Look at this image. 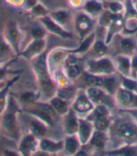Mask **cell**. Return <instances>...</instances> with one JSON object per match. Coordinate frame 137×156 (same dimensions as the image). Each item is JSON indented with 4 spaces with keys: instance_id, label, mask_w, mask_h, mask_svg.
<instances>
[{
    "instance_id": "cell-28",
    "label": "cell",
    "mask_w": 137,
    "mask_h": 156,
    "mask_svg": "<svg viewBox=\"0 0 137 156\" xmlns=\"http://www.w3.org/2000/svg\"><path fill=\"white\" fill-rule=\"evenodd\" d=\"M48 102L60 118L63 117L64 115H66L72 107V105L70 103L65 101V100L61 99L60 97L56 96V95H54L51 99H49Z\"/></svg>"
},
{
    "instance_id": "cell-27",
    "label": "cell",
    "mask_w": 137,
    "mask_h": 156,
    "mask_svg": "<svg viewBox=\"0 0 137 156\" xmlns=\"http://www.w3.org/2000/svg\"><path fill=\"white\" fill-rule=\"evenodd\" d=\"M63 140H64L63 151L67 155H75L77 151L82 148V144L80 142L77 135L66 136Z\"/></svg>"
},
{
    "instance_id": "cell-38",
    "label": "cell",
    "mask_w": 137,
    "mask_h": 156,
    "mask_svg": "<svg viewBox=\"0 0 137 156\" xmlns=\"http://www.w3.org/2000/svg\"><path fill=\"white\" fill-rule=\"evenodd\" d=\"M15 60V58H13V59H11V60H9V61H7V62H4V63H2V64H0V82L1 81H3L4 79H5V77L8 75V74H9L11 72L9 70V66L12 63L13 61Z\"/></svg>"
},
{
    "instance_id": "cell-13",
    "label": "cell",
    "mask_w": 137,
    "mask_h": 156,
    "mask_svg": "<svg viewBox=\"0 0 137 156\" xmlns=\"http://www.w3.org/2000/svg\"><path fill=\"white\" fill-rule=\"evenodd\" d=\"M47 46V39H32L31 41L20 53V57L31 60L39 55L45 52Z\"/></svg>"
},
{
    "instance_id": "cell-25",
    "label": "cell",
    "mask_w": 137,
    "mask_h": 156,
    "mask_svg": "<svg viewBox=\"0 0 137 156\" xmlns=\"http://www.w3.org/2000/svg\"><path fill=\"white\" fill-rule=\"evenodd\" d=\"M78 90H79V88L77 87V86L72 82V83H68V85L59 87L58 88V90H56L55 95L60 97L61 99L65 100V101L68 102L72 105L74 98L76 97Z\"/></svg>"
},
{
    "instance_id": "cell-24",
    "label": "cell",
    "mask_w": 137,
    "mask_h": 156,
    "mask_svg": "<svg viewBox=\"0 0 137 156\" xmlns=\"http://www.w3.org/2000/svg\"><path fill=\"white\" fill-rule=\"evenodd\" d=\"M82 10L91 17L97 19L104 10V2L102 0H86Z\"/></svg>"
},
{
    "instance_id": "cell-46",
    "label": "cell",
    "mask_w": 137,
    "mask_h": 156,
    "mask_svg": "<svg viewBox=\"0 0 137 156\" xmlns=\"http://www.w3.org/2000/svg\"><path fill=\"white\" fill-rule=\"evenodd\" d=\"M133 3V6H134V9L136 10V12H137V1L136 2H132Z\"/></svg>"
},
{
    "instance_id": "cell-34",
    "label": "cell",
    "mask_w": 137,
    "mask_h": 156,
    "mask_svg": "<svg viewBox=\"0 0 137 156\" xmlns=\"http://www.w3.org/2000/svg\"><path fill=\"white\" fill-rule=\"evenodd\" d=\"M119 74V73H118ZM120 86L126 90L133 92V93H137V79L131 76H123L120 75Z\"/></svg>"
},
{
    "instance_id": "cell-10",
    "label": "cell",
    "mask_w": 137,
    "mask_h": 156,
    "mask_svg": "<svg viewBox=\"0 0 137 156\" xmlns=\"http://www.w3.org/2000/svg\"><path fill=\"white\" fill-rule=\"evenodd\" d=\"M37 21L41 26L47 30V32L52 33L53 35L58 36L61 39H67V40H72L74 39V34L72 32L68 31L66 27H62L61 25L58 24L56 22H54L50 15L42 16L37 19Z\"/></svg>"
},
{
    "instance_id": "cell-49",
    "label": "cell",
    "mask_w": 137,
    "mask_h": 156,
    "mask_svg": "<svg viewBox=\"0 0 137 156\" xmlns=\"http://www.w3.org/2000/svg\"><path fill=\"white\" fill-rule=\"evenodd\" d=\"M135 78H136V79H137V75H136V77H135Z\"/></svg>"
},
{
    "instance_id": "cell-12",
    "label": "cell",
    "mask_w": 137,
    "mask_h": 156,
    "mask_svg": "<svg viewBox=\"0 0 137 156\" xmlns=\"http://www.w3.org/2000/svg\"><path fill=\"white\" fill-rule=\"evenodd\" d=\"M71 52V48L58 47L47 54V63L51 75H53V73H54L56 71L62 69L64 59Z\"/></svg>"
},
{
    "instance_id": "cell-32",
    "label": "cell",
    "mask_w": 137,
    "mask_h": 156,
    "mask_svg": "<svg viewBox=\"0 0 137 156\" xmlns=\"http://www.w3.org/2000/svg\"><path fill=\"white\" fill-rule=\"evenodd\" d=\"M104 9L114 14H123L125 10V3L119 0H102Z\"/></svg>"
},
{
    "instance_id": "cell-8",
    "label": "cell",
    "mask_w": 137,
    "mask_h": 156,
    "mask_svg": "<svg viewBox=\"0 0 137 156\" xmlns=\"http://www.w3.org/2000/svg\"><path fill=\"white\" fill-rule=\"evenodd\" d=\"M4 40L9 44L17 55H20L22 48V32L17 23L14 21H9L6 24L4 30Z\"/></svg>"
},
{
    "instance_id": "cell-26",
    "label": "cell",
    "mask_w": 137,
    "mask_h": 156,
    "mask_svg": "<svg viewBox=\"0 0 137 156\" xmlns=\"http://www.w3.org/2000/svg\"><path fill=\"white\" fill-rule=\"evenodd\" d=\"M101 152V155L106 156H137V145H124Z\"/></svg>"
},
{
    "instance_id": "cell-39",
    "label": "cell",
    "mask_w": 137,
    "mask_h": 156,
    "mask_svg": "<svg viewBox=\"0 0 137 156\" xmlns=\"http://www.w3.org/2000/svg\"><path fill=\"white\" fill-rule=\"evenodd\" d=\"M68 4L72 9L75 10H80L83 9V6L86 2V0H67Z\"/></svg>"
},
{
    "instance_id": "cell-36",
    "label": "cell",
    "mask_w": 137,
    "mask_h": 156,
    "mask_svg": "<svg viewBox=\"0 0 137 156\" xmlns=\"http://www.w3.org/2000/svg\"><path fill=\"white\" fill-rule=\"evenodd\" d=\"M29 13L35 17L36 19L42 17V16H46L50 13V12L48 10V9L45 7L44 5H42L40 2H39L35 7H33L30 10H29Z\"/></svg>"
},
{
    "instance_id": "cell-35",
    "label": "cell",
    "mask_w": 137,
    "mask_h": 156,
    "mask_svg": "<svg viewBox=\"0 0 137 156\" xmlns=\"http://www.w3.org/2000/svg\"><path fill=\"white\" fill-rule=\"evenodd\" d=\"M112 116L111 117H104V118H99L94 120H92V124L94 126L95 130L99 131H104V132H108L111 123H112Z\"/></svg>"
},
{
    "instance_id": "cell-31",
    "label": "cell",
    "mask_w": 137,
    "mask_h": 156,
    "mask_svg": "<svg viewBox=\"0 0 137 156\" xmlns=\"http://www.w3.org/2000/svg\"><path fill=\"white\" fill-rule=\"evenodd\" d=\"M15 55H17L4 38L0 40V64L13 59Z\"/></svg>"
},
{
    "instance_id": "cell-22",
    "label": "cell",
    "mask_w": 137,
    "mask_h": 156,
    "mask_svg": "<svg viewBox=\"0 0 137 156\" xmlns=\"http://www.w3.org/2000/svg\"><path fill=\"white\" fill-rule=\"evenodd\" d=\"M116 64L117 73L123 76L132 77V65L131 57L127 55H117L116 58L114 59Z\"/></svg>"
},
{
    "instance_id": "cell-23",
    "label": "cell",
    "mask_w": 137,
    "mask_h": 156,
    "mask_svg": "<svg viewBox=\"0 0 137 156\" xmlns=\"http://www.w3.org/2000/svg\"><path fill=\"white\" fill-rule=\"evenodd\" d=\"M50 17L62 27H66L73 22V15L68 9H58L53 10L49 13Z\"/></svg>"
},
{
    "instance_id": "cell-1",
    "label": "cell",
    "mask_w": 137,
    "mask_h": 156,
    "mask_svg": "<svg viewBox=\"0 0 137 156\" xmlns=\"http://www.w3.org/2000/svg\"><path fill=\"white\" fill-rule=\"evenodd\" d=\"M30 61L33 74L39 85V90L40 91L41 96L48 101L55 95L58 87L54 83L49 71L46 51L32 58Z\"/></svg>"
},
{
    "instance_id": "cell-20",
    "label": "cell",
    "mask_w": 137,
    "mask_h": 156,
    "mask_svg": "<svg viewBox=\"0 0 137 156\" xmlns=\"http://www.w3.org/2000/svg\"><path fill=\"white\" fill-rule=\"evenodd\" d=\"M94 126L92 122L87 120L85 118H79V128L77 132V136L81 142L82 146H85L90 140L92 133L94 132Z\"/></svg>"
},
{
    "instance_id": "cell-7",
    "label": "cell",
    "mask_w": 137,
    "mask_h": 156,
    "mask_svg": "<svg viewBox=\"0 0 137 156\" xmlns=\"http://www.w3.org/2000/svg\"><path fill=\"white\" fill-rule=\"evenodd\" d=\"M73 28L80 40H83L93 32L97 24V19L91 17L83 10L78 12L73 16Z\"/></svg>"
},
{
    "instance_id": "cell-40",
    "label": "cell",
    "mask_w": 137,
    "mask_h": 156,
    "mask_svg": "<svg viewBox=\"0 0 137 156\" xmlns=\"http://www.w3.org/2000/svg\"><path fill=\"white\" fill-rule=\"evenodd\" d=\"M131 65H132V77L135 78L137 75V53L133 54L131 57Z\"/></svg>"
},
{
    "instance_id": "cell-9",
    "label": "cell",
    "mask_w": 137,
    "mask_h": 156,
    "mask_svg": "<svg viewBox=\"0 0 137 156\" xmlns=\"http://www.w3.org/2000/svg\"><path fill=\"white\" fill-rule=\"evenodd\" d=\"M94 104L89 100L85 88H79V90L72 103V108L79 118H86L94 108Z\"/></svg>"
},
{
    "instance_id": "cell-5",
    "label": "cell",
    "mask_w": 137,
    "mask_h": 156,
    "mask_svg": "<svg viewBox=\"0 0 137 156\" xmlns=\"http://www.w3.org/2000/svg\"><path fill=\"white\" fill-rule=\"evenodd\" d=\"M85 71L95 75H110L117 73V68L114 59L109 55H104L85 62Z\"/></svg>"
},
{
    "instance_id": "cell-45",
    "label": "cell",
    "mask_w": 137,
    "mask_h": 156,
    "mask_svg": "<svg viewBox=\"0 0 137 156\" xmlns=\"http://www.w3.org/2000/svg\"><path fill=\"white\" fill-rule=\"evenodd\" d=\"M131 108H137V93H133V97H132V102Z\"/></svg>"
},
{
    "instance_id": "cell-29",
    "label": "cell",
    "mask_w": 137,
    "mask_h": 156,
    "mask_svg": "<svg viewBox=\"0 0 137 156\" xmlns=\"http://www.w3.org/2000/svg\"><path fill=\"white\" fill-rule=\"evenodd\" d=\"M40 98L41 94L40 90H26L20 94L18 102L21 105V107H25L35 104L40 101Z\"/></svg>"
},
{
    "instance_id": "cell-2",
    "label": "cell",
    "mask_w": 137,
    "mask_h": 156,
    "mask_svg": "<svg viewBox=\"0 0 137 156\" xmlns=\"http://www.w3.org/2000/svg\"><path fill=\"white\" fill-rule=\"evenodd\" d=\"M21 109L22 107L18 100L9 95L7 105L2 113L0 114V129L7 137L17 141L21 138L18 118V114L21 112Z\"/></svg>"
},
{
    "instance_id": "cell-43",
    "label": "cell",
    "mask_w": 137,
    "mask_h": 156,
    "mask_svg": "<svg viewBox=\"0 0 137 156\" xmlns=\"http://www.w3.org/2000/svg\"><path fill=\"white\" fill-rule=\"evenodd\" d=\"M6 3L13 6V7H23L25 0H5Z\"/></svg>"
},
{
    "instance_id": "cell-18",
    "label": "cell",
    "mask_w": 137,
    "mask_h": 156,
    "mask_svg": "<svg viewBox=\"0 0 137 156\" xmlns=\"http://www.w3.org/2000/svg\"><path fill=\"white\" fill-rule=\"evenodd\" d=\"M26 115H28V114H26ZM29 116H30L31 119L28 122L27 133H31V135H33L34 136H36L38 139L46 137L50 127L45 123V122L39 119L38 118L33 117L31 115H29Z\"/></svg>"
},
{
    "instance_id": "cell-21",
    "label": "cell",
    "mask_w": 137,
    "mask_h": 156,
    "mask_svg": "<svg viewBox=\"0 0 137 156\" xmlns=\"http://www.w3.org/2000/svg\"><path fill=\"white\" fill-rule=\"evenodd\" d=\"M39 149L48 152L50 155L62 152L64 150V140H54L49 137H43L40 139Z\"/></svg>"
},
{
    "instance_id": "cell-48",
    "label": "cell",
    "mask_w": 137,
    "mask_h": 156,
    "mask_svg": "<svg viewBox=\"0 0 137 156\" xmlns=\"http://www.w3.org/2000/svg\"><path fill=\"white\" fill-rule=\"evenodd\" d=\"M135 36H136V38H137V33H136V34H135Z\"/></svg>"
},
{
    "instance_id": "cell-6",
    "label": "cell",
    "mask_w": 137,
    "mask_h": 156,
    "mask_svg": "<svg viewBox=\"0 0 137 156\" xmlns=\"http://www.w3.org/2000/svg\"><path fill=\"white\" fill-rule=\"evenodd\" d=\"M62 69L71 82L74 83L85 72V62L81 58V55H77L72 52L64 59Z\"/></svg>"
},
{
    "instance_id": "cell-15",
    "label": "cell",
    "mask_w": 137,
    "mask_h": 156,
    "mask_svg": "<svg viewBox=\"0 0 137 156\" xmlns=\"http://www.w3.org/2000/svg\"><path fill=\"white\" fill-rule=\"evenodd\" d=\"M40 139L29 133H26L24 136H21L18 143V151L23 156H33L38 150Z\"/></svg>"
},
{
    "instance_id": "cell-11",
    "label": "cell",
    "mask_w": 137,
    "mask_h": 156,
    "mask_svg": "<svg viewBox=\"0 0 137 156\" xmlns=\"http://www.w3.org/2000/svg\"><path fill=\"white\" fill-rule=\"evenodd\" d=\"M86 93L88 96L89 100L96 105H106L110 108L112 106H115V99L114 96L108 94L104 90L99 87H88L85 88Z\"/></svg>"
},
{
    "instance_id": "cell-37",
    "label": "cell",
    "mask_w": 137,
    "mask_h": 156,
    "mask_svg": "<svg viewBox=\"0 0 137 156\" xmlns=\"http://www.w3.org/2000/svg\"><path fill=\"white\" fill-rule=\"evenodd\" d=\"M30 35L32 39H44L46 38L47 30L41 26V24H40L39 26H34L30 29Z\"/></svg>"
},
{
    "instance_id": "cell-3",
    "label": "cell",
    "mask_w": 137,
    "mask_h": 156,
    "mask_svg": "<svg viewBox=\"0 0 137 156\" xmlns=\"http://www.w3.org/2000/svg\"><path fill=\"white\" fill-rule=\"evenodd\" d=\"M125 118L118 120H112L108 130L109 139H115L119 144L118 147L124 145H137V123L127 114H125Z\"/></svg>"
},
{
    "instance_id": "cell-41",
    "label": "cell",
    "mask_w": 137,
    "mask_h": 156,
    "mask_svg": "<svg viewBox=\"0 0 137 156\" xmlns=\"http://www.w3.org/2000/svg\"><path fill=\"white\" fill-rule=\"evenodd\" d=\"M120 112H123L127 114L134 122L137 123V108H130V109H125V110H119Z\"/></svg>"
},
{
    "instance_id": "cell-16",
    "label": "cell",
    "mask_w": 137,
    "mask_h": 156,
    "mask_svg": "<svg viewBox=\"0 0 137 156\" xmlns=\"http://www.w3.org/2000/svg\"><path fill=\"white\" fill-rule=\"evenodd\" d=\"M62 119V129L65 136L76 135L79 128V117L71 107L68 112L61 117Z\"/></svg>"
},
{
    "instance_id": "cell-4",
    "label": "cell",
    "mask_w": 137,
    "mask_h": 156,
    "mask_svg": "<svg viewBox=\"0 0 137 156\" xmlns=\"http://www.w3.org/2000/svg\"><path fill=\"white\" fill-rule=\"evenodd\" d=\"M22 112L38 118L39 119L45 122L49 127H53L56 123L58 119L60 118L48 101H38L35 104L30 105L28 106L22 107Z\"/></svg>"
},
{
    "instance_id": "cell-33",
    "label": "cell",
    "mask_w": 137,
    "mask_h": 156,
    "mask_svg": "<svg viewBox=\"0 0 137 156\" xmlns=\"http://www.w3.org/2000/svg\"><path fill=\"white\" fill-rule=\"evenodd\" d=\"M91 49L97 55V58L104 57V55H108L109 53V44L105 42V41L101 40H95L92 44Z\"/></svg>"
},
{
    "instance_id": "cell-19",
    "label": "cell",
    "mask_w": 137,
    "mask_h": 156,
    "mask_svg": "<svg viewBox=\"0 0 137 156\" xmlns=\"http://www.w3.org/2000/svg\"><path fill=\"white\" fill-rule=\"evenodd\" d=\"M132 97H133V92L126 90V88H124L120 86L118 88L115 95H114L116 107H118L119 110H125L131 108Z\"/></svg>"
},
{
    "instance_id": "cell-17",
    "label": "cell",
    "mask_w": 137,
    "mask_h": 156,
    "mask_svg": "<svg viewBox=\"0 0 137 156\" xmlns=\"http://www.w3.org/2000/svg\"><path fill=\"white\" fill-rule=\"evenodd\" d=\"M108 141H109L108 132L94 130L90 140L88 141L86 145H85V146H87L90 149H93L95 151H100L101 152L105 151Z\"/></svg>"
},
{
    "instance_id": "cell-42",
    "label": "cell",
    "mask_w": 137,
    "mask_h": 156,
    "mask_svg": "<svg viewBox=\"0 0 137 156\" xmlns=\"http://www.w3.org/2000/svg\"><path fill=\"white\" fill-rule=\"evenodd\" d=\"M39 2H40L39 0H25L24 5H23V8H24L26 10H27V12H29V10L33 7H35Z\"/></svg>"
},
{
    "instance_id": "cell-47",
    "label": "cell",
    "mask_w": 137,
    "mask_h": 156,
    "mask_svg": "<svg viewBox=\"0 0 137 156\" xmlns=\"http://www.w3.org/2000/svg\"><path fill=\"white\" fill-rule=\"evenodd\" d=\"M132 2H136V1H137V0H132Z\"/></svg>"
},
{
    "instance_id": "cell-14",
    "label": "cell",
    "mask_w": 137,
    "mask_h": 156,
    "mask_svg": "<svg viewBox=\"0 0 137 156\" xmlns=\"http://www.w3.org/2000/svg\"><path fill=\"white\" fill-rule=\"evenodd\" d=\"M117 48L118 50V55H132L137 53V38L135 35H126L120 33L117 35Z\"/></svg>"
},
{
    "instance_id": "cell-30",
    "label": "cell",
    "mask_w": 137,
    "mask_h": 156,
    "mask_svg": "<svg viewBox=\"0 0 137 156\" xmlns=\"http://www.w3.org/2000/svg\"><path fill=\"white\" fill-rule=\"evenodd\" d=\"M95 36H96L95 32H92L91 34H89L88 36H86V38L81 40V42H80L79 45L75 48H72V53L82 55L83 54L89 51V49L92 47L93 42L96 40Z\"/></svg>"
},
{
    "instance_id": "cell-44",
    "label": "cell",
    "mask_w": 137,
    "mask_h": 156,
    "mask_svg": "<svg viewBox=\"0 0 137 156\" xmlns=\"http://www.w3.org/2000/svg\"><path fill=\"white\" fill-rule=\"evenodd\" d=\"M4 155H10V156H17L20 155L18 150L17 151H13V150H6L4 151Z\"/></svg>"
}]
</instances>
